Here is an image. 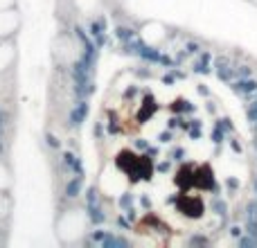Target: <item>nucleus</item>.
<instances>
[{
    "instance_id": "obj_2",
    "label": "nucleus",
    "mask_w": 257,
    "mask_h": 248,
    "mask_svg": "<svg viewBox=\"0 0 257 248\" xmlns=\"http://www.w3.org/2000/svg\"><path fill=\"white\" fill-rule=\"evenodd\" d=\"M167 34H169L167 27L158 21H149L140 27V39L145 41L147 45H151V48H156V45L163 43V41L167 39Z\"/></svg>"
},
{
    "instance_id": "obj_5",
    "label": "nucleus",
    "mask_w": 257,
    "mask_h": 248,
    "mask_svg": "<svg viewBox=\"0 0 257 248\" xmlns=\"http://www.w3.org/2000/svg\"><path fill=\"white\" fill-rule=\"evenodd\" d=\"M14 61H16V45L9 39H0V75L7 72Z\"/></svg>"
},
{
    "instance_id": "obj_7",
    "label": "nucleus",
    "mask_w": 257,
    "mask_h": 248,
    "mask_svg": "<svg viewBox=\"0 0 257 248\" xmlns=\"http://www.w3.org/2000/svg\"><path fill=\"white\" fill-rule=\"evenodd\" d=\"M9 183H12V178H9V169L5 167V163L0 160V192L3 190H7L9 187Z\"/></svg>"
},
{
    "instance_id": "obj_4",
    "label": "nucleus",
    "mask_w": 257,
    "mask_h": 248,
    "mask_svg": "<svg viewBox=\"0 0 257 248\" xmlns=\"http://www.w3.org/2000/svg\"><path fill=\"white\" fill-rule=\"evenodd\" d=\"M18 23L21 18H18L16 9H0V39H9L18 30Z\"/></svg>"
},
{
    "instance_id": "obj_1",
    "label": "nucleus",
    "mask_w": 257,
    "mask_h": 248,
    "mask_svg": "<svg viewBox=\"0 0 257 248\" xmlns=\"http://www.w3.org/2000/svg\"><path fill=\"white\" fill-rule=\"evenodd\" d=\"M88 232V214L84 208H68L57 221V237L63 244H77Z\"/></svg>"
},
{
    "instance_id": "obj_8",
    "label": "nucleus",
    "mask_w": 257,
    "mask_h": 248,
    "mask_svg": "<svg viewBox=\"0 0 257 248\" xmlns=\"http://www.w3.org/2000/svg\"><path fill=\"white\" fill-rule=\"evenodd\" d=\"M14 5V0H0V9H9Z\"/></svg>"
},
{
    "instance_id": "obj_3",
    "label": "nucleus",
    "mask_w": 257,
    "mask_h": 248,
    "mask_svg": "<svg viewBox=\"0 0 257 248\" xmlns=\"http://www.w3.org/2000/svg\"><path fill=\"white\" fill-rule=\"evenodd\" d=\"M57 57L61 59L63 63H75L77 59H79V45H77V41L72 39V36H61V39L57 41Z\"/></svg>"
},
{
    "instance_id": "obj_6",
    "label": "nucleus",
    "mask_w": 257,
    "mask_h": 248,
    "mask_svg": "<svg viewBox=\"0 0 257 248\" xmlns=\"http://www.w3.org/2000/svg\"><path fill=\"white\" fill-rule=\"evenodd\" d=\"M75 7L84 16H95L99 12V7H102V0H75Z\"/></svg>"
}]
</instances>
